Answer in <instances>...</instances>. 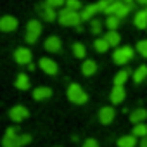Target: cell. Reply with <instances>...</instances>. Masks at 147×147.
<instances>
[{
	"label": "cell",
	"instance_id": "6da1fadb",
	"mask_svg": "<svg viewBox=\"0 0 147 147\" xmlns=\"http://www.w3.org/2000/svg\"><path fill=\"white\" fill-rule=\"evenodd\" d=\"M31 142V137L28 133L24 135H18L16 128H7L4 138H2V147H23L26 144Z\"/></svg>",
	"mask_w": 147,
	"mask_h": 147
},
{
	"label": "cell",
	"instance_id": "7a4b0ae2",
	"mask_svg": "<svg viewBox=\"0 0 147 147\" xmlns=\"http://www.w3.org/2000/svg\"><path fill=\"white\" fill-rule=\"evenodd\" d=\"M57 19H59V23H61L62 26H78V24L83 21V19H82V14H80L78 11H73V9H69V7L62 9V11L59 12Z\"/></svg>",
	"mask_w": 147,
	"mask_h": 147
},
{
	"label": "cell",
	"instance_id": "3957f363",
	"mask_svg": "<svg viewBox=\"0 0 147 147\" xmlns=\"http://www.w3.org/2000/svg\"><path fill=\"white\" fill-rule=\"evenodd\" d=\"M67 99L73 104H85L88 100V95L85 94V90L78 85V83H71L67 87Z\"/></svg>",
	"mask_w": 147,
	"mask_h": 147
},
{
	"label": "cell",
	"instance_id": "277c9868",
	"mask_svg": "<svg viewBox=\"0 0 147 147\" xmlns=\"http://www.w3.org/2000/svg\"><path fill=\"white\" fill-rule=\"evenodd\" d=\"M133 54H135V50H133L131 47L125 45V47L114 50V54H113V61H114L116 64H126L128 61L133 59Z\"/></svg>",
	"mask_w": 147,
	"mask_h": 147
},
{
	"label": "cell",
	"instance_id": "5b68a950",
	"mask_svg": "<svg viewBox=\"0 0 147 147\" xmlns=\"http://www.w3.org/2000/svg\"><path fill=\"white\" fill-rule=\"evenodd\" d=\"M40 33H42V23L36 21V19H31L28 23V26H26V42L28 43H35L38 40Z\"/></svg>",
	"mask_w": 147,
	"mask_h": 147
},
{
	"label": "cell",
	"instance_id": "8992f818",
	"mask_svg": "<svg viewBox=\"0 0 147 147\" xmlns=\"http://www.w3.org/2000/svg\"><path fill=\"white\" fill-rule=\"evenodd\" d=\"M9 116L14 123H21L23 119H26L30 116V111L24 107V106H14L11 111H9Z\"/></svg>",
	"mask_w": 147,
	"mask_h": 147
},
{
	"label": "cell",
	"instance_id": "52a82bcc",
	"mask_svg": "<svg viewBox=\"0 0 147 147\" xmlns=\"http://www.w3.org/2000/svg\"><path fill=\"white\" fill-rule=\"evenodd\" d=\"M36 11H38V14H40L45 21H49V23L55 21V18H57V14H55L54 7H50L47 2H45V4H40V5H36Z\"/></svg>",
	"mask_w": 147,
	"mask_h": 147
},
{
	"label": "cell",
	"instance_id": "ba28073f",
	"mask_svg": "<svg viewBox=\"0 0 147 147\" xmlns=\"http://www.w3.org/2000/svg\"><path fill=\"white\" fill-rule=\"evenodd\" d=\"M14 59L18 64H30L31 62V50L26 47H19L14 52Z\"/></svg>",
	"mask_w": 147,
	"mask_h": 147
},
{
	"label": "cell",
	"instance_id": "9c48e42d",
	"mask_svg": "<svg viewBox=\"0 0 147 147\" xmlns=\"http://www.w3.org/2000/svg\"><path fill=\"white\" fill-rule=\"evenodd\" d=\"M40 67L47 73V75H50V76L57 75V71H59L57 62L52 61V59H49V57H42V59H40Z\"/></svg>",
	"mask_w": 147,
	"mask_h": 147
},
{
	"label": "cell",
	"instance_id": "30bf717a",
	"mask_svg": "<svg viewBox=\"0 0 147 147\" xmlns=\"http://www.w3.org/2000/svg\"><path fill=\"white\" fill-rule=\"evenodd\" d=\"M18 28V19L14 16H4L0 18V30L9 33V31H14Z\"/></svg>",
	"mask_w": 147,
	"mask_h": 147
},
{
	"label": "cell",
	"instance_id": "8fae6325",
	"mask_svg": "<svg viewBox=\"0 0 147 147\" xmlns=\"http://www.w3.org/2000/svg\"><path fill=\"white\" fill-rule=\"evenodd\" d=\"M125 95H126V92H125L123 85H114L113 90H111V97H109V99H111L113 104H119V102H123Z\"/></svg>",
	"mask_w": 147,
	"mask_h": 147
},
{
	"label": "cell",
	"instance_id": "7c38bea8",
	"mask_svg": "<svg viewBox=\"0 0 147 147\" xmlns=\"http://www.w3.org/2000/svg\"><path fill=\"white\" fill-rule=\"evenodd\" d=\"M99 119H100L102 125H109V123H113V119H114V109L109 107V106L102 107V109L99 111Z\"/></svg>",
	"mask_w": 147,
	"mask_h": 147
},
{
	"label": "cell",
	"instance_id": "4fadbf2b",
	"mask_svg": "<svg viewBox=\"0 0 147 147\" xmlns=\"http://www.w3.org/2000/svg\"><path fill=\"white\" fill-rule=\"evenodd\" d=\"M97 12H100V11H99V5H97V4H90V5L83 7V11H82L80 14H82V19H83V21H90Z\"/></svg>",
	"mask_w": 147,
	"mask_h": 147
},
{
	"label": "cell",
	"instance_id": "5bb4252c",
	"mask_svg": "<svg viewBox=\"0 0 147 147\" xmlns=\"http://www.w3.org/2000/svg\"><path fill=\"white\" fill-rule=\"evenodd\" d=\"M45 50H49V52H59L61 50V38L59 36H49L45 40Z\"/></svg>",
	"mask_w": 147,
	"mask_h": 147
},
{
	"label": "cell",
	"instance_id": "9a60e30c",
	"mask_svg": "<svg viewBox=\"0 0 147 147\" xmlns=\"http://www.w3.org/2000/svg\"><path fill=\"white\" fill-rule=\"evenodd\" d=\"M49 97H52V90L49 87H38V88L33 90V99L35 100H45Z\"/></svg>",
	"mask_w": 147,
	"mask_h": 147
},
{
	"label": "cell",
	"instance_id": "2e32d148",
	"mask_svg": "<svg viewBox=\"0 0 147 147\" xmlns=\"http://www.w3.org/2000/svg\"><path fill=\"white\" fill-rule=\"evenodd\" d=\"M95 71H97V64H95V61L87 59V61L82 64V73H83L85 76H92V75H95Z\"/></svg>",
	"mask_w": 147,
	"mask_h": 147
},
{
	"label": "cell",
	"instance_id": "e0dca14e",
	"mask_svg": "<svg viewBox=\"0 0 147 147\" xmlns=\"http://www.w3.org/2000/svg\"><path fill=\"white\" fill-rule=\"evenodd\" d=\"M133 23H135V26H137L138 30H145V28H147V12H145V9L135 14Z\"/></svg>",
	"mask_w": 147,
	"mask_h": 147
},
{
	"label": "cell",
	"instance_id": "ac0fdd59",
	"mask_svg": "<svg viewBox=\"0 0 147 147\" xmlns=\"http://www.w3.org/2000/svg\"><path fill=\"white\" fill-rule=\"evenodd\" d=\"M104 38L107 40V43H109L111 47H116V45H119V42H121V36H119V33H118L116 30H109V31L104 35Z\"/></svg>",
	"mask_w": 147,
	"mask_h": 147
},
{
	"label": "cell",
	"instance_id": "d6986e66",
	"mask_svg": "<svg viewBox=\"0 0 147 147\" xmlns=\"http://www.w3.org/2000/svg\"><path fill=\"white\" fill-rule=\"evenodd\" d=\"M145 78H147V66L142 64V66H138V67L135 69V73H133V82H135V83H142Z\"/></svg>",
	"mask_w": 147,
	"mask_h": 147
},
{
	"label": "cell",
	"instance_id": "ffe728a7",
	"mask_svg": "<svg viewBox=\"0 0 147 147\" xmlns=\"http://www.w3.org/2000/svg\"><path fill=\"white\" fill-rule=\"evenodd\" d=\"M118 145L119 147H135L137 145V137L131 133V135H125L121 138H118Z\"/></svg>",
	"mask_w": 147,
	"mask_h": 147
},
{
	"label": "cell",
	"instance_id": "44dd1931",
	"mask_svg": "<svg viewBox=\"0 0 147 147\" xmlns=\"http://www.w3.org/2000/svg\"><path fill=\"white\" fill-rule=\"evenodd\" d=\"M145 118H147V111H145V109H135V111L130 114V121L135 123V125H137V123H142Z\"/></svg>",
	"mask_w": 147,
	"mask_h": 147
},
{
	"label": "cell",
	"instance_id": "7402d4cb",
	"mask_svg": "<svg viewBox=\"0 0 147 147\" xmlns=\"http://www.w3.org/2000/svg\"><path fill=\"white\" fill-rule=\"evenodd\" d=\"M16 87H18L19 90H28V88H30V78H28V75H24V73L18 75V78H16Z\"/></svg>",
	"mask_w": 147,
	"mask_h": 147
},
{
	"label": "cell",
	"instance_id": "603a6c76",
	"mask_svg": "<svg viewBox=\"0 0 147 147\" xmlns=\"http://www.w3.org/2000/svg\"><path fill=\"white\" fill-rule=\"evenodd\" d=\"M130 11H131V7H128L125 2H118V7H116V16L119 18V19H123V18H126L128 14H130Z\"/></svg>",
	"mask_w": 147,
	"mask_h": 147
},
{
	"label": "cell",
	"instance_id": "cb8c5ba5",
	"mask_svg": "<svg viewBox=\"0 0 147 147\" xmlns=\"http://www.w3.org/2000/svg\"><path fill=\"white\" fill-rule=\"evenodd\" d=\"M128 76H130V71L128 69H121L118 75L114 76V85H125L126 80H128Z\"/></svg>",
	"mask_w": 147,
	"mask_h": 147
},
{
	"label": "cell",
	"instance_id": "d4e9b609",
	"mask_svg": "<svg viewBox=\"0 0 147 147\" xmlns=\"http://www.w3.org/2000/svg\"><path fill=\"white\" fill-rule=\"evenodd\" d=\"M73 54H75L78 59H83V57L87 55V49H85V45H83V43H80V42L73 43Z\"/></svg>",
	"mask_w": 147,
	"mask_h": 147
},
{
	"label": "cell",
	"instance_id": "484cf974",
	"mask_svg": "<svg viewBox=\"0 0 147 147\" xmlns=\"http://www.w3.org/2000/svg\"><path fill=\"white\" fill-rule=\"evenodd\" d=\"M94 47H95V50H97V52H100V54H102V52H106L111 45L107 43V40H106V38H97V40L94 42Z\"/></svg>",
	"mask_w": 147,
	"mask_h": 147
},
{
	"label": "cell",
	"instance_id": "4316f807",
	"mask_svg": "<svg viewBox=\"0 0 147 147\" xmlns=\"http://www.w3.org/2000/svg\"><path fill=\"white\" fill-rule=\"evenodd\" d=\"M133 135L144 138V137L147 135V125H144V121H142V123H137V125L133 126Z\"/></svg>",
	"mask_w": 147,
	"mask_h": 147
},
{
	"label": "cell",
	"instance_id": "83f0119b",
	"mask_svg": "<svg viewBox=\"0 0 147 147\" xmlns=\"http://www.w3.org/2000/svg\"><path fill=\"white\" fill-rule=\"evenodd\" d=\"M106 26H107L109 30H116V28L119 26V18H118L116 14L107 16V19H106Z\"/></svg>",
	"mask_w": 147,
	"mask_h": 147
},
{
	"label": "cell",
	"instance_id": "f1b7e54d",
	"mask_svg": "<svg viewBox=\"0 0 147 147\" xmlns=\"http://www.w3.org/2000/svg\"><path fill=\"white\" fill-rule=\"evenodd\" d=\"M90 30H92V33L94 35H99L100 31H102V23L99 21V19H90Z\"/></svg>",
	"mask_w": 147,
	"mask_h": 147
},
{
	"label": "cell",
	"instance_id": "f546056e",
	"mask_svg": "<svg viewBox=\"0 0 147 147\" xmlns=\"http://www.w3.org/2000/svg\"><path fill=\"white\" fill-rule=\"evenodd\" d=\"M137 52L142 57H147V40H138L137 42Z\"/></svg>",
	"mask_w": 147,
	"mask_h": 147
},
{
	"label": "cell",
	"instance_id": "4dcf8cb0",
	"mask_svg": "<svg viewBox=\"0 0 147 147\" xmlns=\"http://www.w3.org/2000/svg\"><path fill=\"white\" fill-rule=\"evenodd\" d=\"M66 7H69L73 11H80L82 9V2L80 0H66Z\"/></svg>",
	"mask_w": 147,
	"mask_h": 147
},
{
	"label": "cell",
	"instance_id": "1f68e13d",
	"mask_svg": "<svg viewBox=\"0 0 147 147\" xmlns=\"http://www.w3.org/2000/svg\"><path fill=\"white\" fill-rule=\"evenodd\" d=\"M45 2H47L50 7H54V9H55V7H62V5L66 4V0H45Z\"/></svg>",
	"mask_w": 147,
	"mask_h": 147
},
{
	"label": "cell",
	"instance_id": "d6a6232c",
	"mask_svg": "<svg viewBox=\"0 0 147 147\" xmlns=\"http://www.w3.org/2000/svg\"><path fill=\"white\" fill-rule=\"evenodd\" d=\"M83 147H99V142L95 138H87L85 144H83Z\"/></svg>",
	"mask_w": 147,
	"mask_h": 147
},
{
	"label": "cell",
	"instance_id": "836d02e7",
	"mask_svg": "<svg viewBox=\"0 0 147 147\" xmlns=\"http://www.w3.org/2000/svg\"><path fill=\"white\" fill-rule=\"evenodd\" d=\"M123 2H125V4H126L128 7H131V9H133V4L137 2V0H123Z\"/></svg>",
	"mask_w": 147,
	"mask_h": 147
},
{
	"label": "cell",
	"instance_id": "e575fe53",
	"mask_svg": "<svg viewBox=\"0 0 147 147\" xmlns=\"http://www.w3.org/2000/svg\"><path fill=\"white\" fill-rule=\"evenodd\" d=\"M140 147H147V135L140 140Z\"/></svg>",
	"mask_w": 147,
	"mask_h": 147
},
{
	"label": "cell",
	"instance_id": "d590c367",
	"mask_svg": "<svg viewBox=\"0 0 147 147\" xmlns=\"http://www.w3.org/2000/svg\"><path fill=\"white\" fill-rule=\"evenodd\" d=\"M137 2H138L140 5H147V0H137Z\"/></svg>",
	"mask_w": 147,
	"mask_h": 147
},
{
	"label": "cell",
	"instance_id": "8d00e7d4",
	"mask_svg": "<svg viewBox=\"0 0 147 147\" xmlns=\"http://www.w3.org/2000/svg\"><path fill=\"white\" fill-rule=\"evenodd\" d=\"M145 12H147V7H145Z\"/></svg>",
	"mask_w": 147,
	"mask_h": 147
},
{
	"label": "cell",
	"instance_id": "74e56055",
	"mask_svg": "<svg viewBox=\"0 0 147 147\" xmlns=\"http://www.w3.org/2000/svg\"><path fill=\"white\" fill-rule=\"evenodd\" d=\"M109 2H113V0H109Z\"/></svg>",
	"mask_w": 147,
	"mask_h": 147
}]
</instances>
